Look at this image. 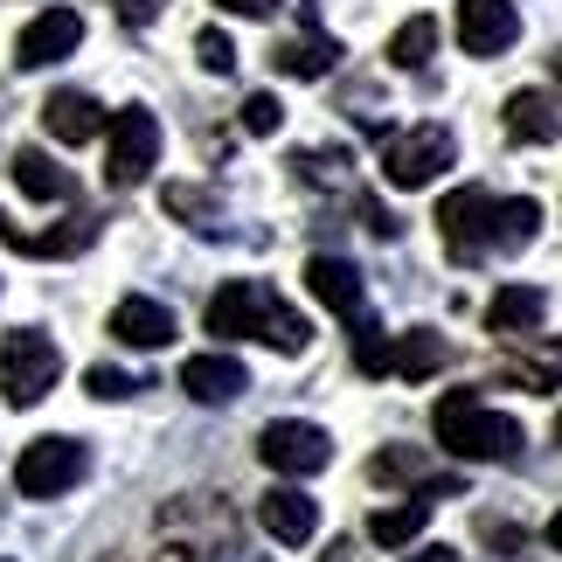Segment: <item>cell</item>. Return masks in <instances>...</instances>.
Wrapping results in <instances>:
<instances>
[{
	"mask_svg": "<svg viewBox=\"0 0 562 562\" xmlns=\"http://www.w3.org/2000/svg\"><path fill=\"white\" fill-rule=\"evenodd\" d=\"M430 430H438V445L451 459H465V465L521 459V424H514L507 409H486L480 389H445L438 409H430Z\"/></svg>",
	"mask_w": 562,
	"mask_h": 562,
	"instance_id": "cell-1",
	"label": "cell"
},
{
	"mask_svg": "<svg viewBox=\"0 0 562 562\" xmlns=\"http://www.w3.org/2000/svg\"><path fill=\"white\" fill-rule=\"evenodd\" d=\"M56 375H63V355H56L49 334L21 327V334L0 340V396H8L14 409H35L56 389Z\"/></svg>",
	"mask_w": 562,
	"mask_h": 562,
	"instance_id": "cell-2",
	"label": "cell"
},
{
	"mask_svg": "<svg viewBox=\"0 0 562 562\" xmlns=\"http://www.w3.org/2000/svg\"><path fill=\"white\" fill-rule=\"evenodd\" d=\"M104 133H112L104 181H112V188H139L146 175H154V160H160V119L146 112V104H125V112L104 119Z\"/></svg>",
	"mask_w": 562,
	"mask_h": 562,
	"instance_id": "cell-3",
	"label": "cell"
},
{
	"mask_svg": "<svg viewBox=\"0 0 562 562\" xmlns=\"http://www.w3.org/2000/svg\"><path fill=\"white\" fill-rule=\"evenodd\" d=\"M83 472H91V451L77 438H35L14 459V493L21 501H56V493H70Z\"/></svg>",
	"mask_w": 562,
	"mask_h": 562,
	"instance_id": "cell-4",
	"label": "cell"
},
{
	"mask_svg": "<svg viewBox=\"0 0 562 562\" xmlns=\"http://www.w3.org/2000/svg\"><path fill=\"white\" fill-rule=\"evenodd\" d=\"M459 160V139L445 133V125H417V133H396L382 146V175H389V188H430L445 175V167Z\"/></svg>",
	"mask_w": 562,
	"mask_h": 562,
	"instance_id": "cell-5",
	"label": "cell"
},
{
	"mask_svg": "<svg viewBox=\"0 0 562 562\" xmlns=\"http://www.w3.org/2000/svg\"><path fill=\"white\" fill-rule=\"evenodd\" d=\"M257 459L271 472H285V480H313V472H327L334 459V438L319 424H299V417H278L257 430Z\"/></svg>",
	"mask_w": 562,
	"mask_h": 562,
	"instance_id": "cell-6",
	"label": "cell"
},
{
	"mask_svg": "<svg viewBox=\"0 0 562 562\" xmlns=\"http://www.w3.org/2000/svg\"><path fill=\"white\" fill-rule=\"evenodd\" d=\"M430 223H438L445 250L459 257V265H480V257L493 250V194L486 188H451Z\"/></svg>",
	"mask_w": 562,
	"mask_h": 562,
	"instance_id": "cell-7",
	"label": "cell"
},
{
	"mask_svg": "<svg viewBox=\"0 0 562 562\" xmlns=\"http://www.w3.org/2000/svg\"><path fill=\"white\" fill-rule=\"evenodd\" d=\"M459 49L465 56H480V63H493V56H507L514 42H521V14H514V0H459Z\"/></svg>",
	"mask_w": 562,
	"mask_h": 562,
	"instance_id": "cell-8",
	"label": "cell"
},
{
	"mask_svg": "<svg viewBox=\"0 0 562 562\" xmlns=\"http://www.w3.org/2000/svg\"><path fill=\"white\" fill-rule=\"evenodd\" d=\"M77 42H83V14L77 8H42L29 29H21L14 63H21V70H49V63H63Z\"/></svg>",
	"mask_w": 562,
	"mask_h": 562,
	"instance_id": "cell-9",
	"label": "cell"
},
{
	"mask_svg": "<svg viewBox=\"0 0 562 562\" xmlns=\"http://www.w3.org/2000/svg\"><path fill=\"white\" fill-rule=\"evenodd\" d=\"M265 306H271V292L257 285V278H229V285L209 299V334H223V340H257V319H265Z\"/></svg>",
	"mask_w": 562,
	"mask_h": 562,
	"instance_id": "cell-10",
	"label": "cell"
},
{
	"mask_svg": "<svg viewBox=\"0 0 562 562\" xmlns=\"http://www.w3.org/2000/svg\"><path fill=\"white\" fill-rule=\"evenodd\" d=\"M306 292L327 306L334 319H361V299H369V285H361V271L348 265V257H306Z\"/></svg>",
	"mask_w": 562,
	"mask_h": 562,
	"instance_id": "cell-11",
	"label": "cell"
},
{
	"mask_svg": "<svg viewBox=\"0 0 562 562\" xmlns=\"http://www.w3.org/2000/svg\"><path fill=\"white\" fill-rule=\"evenodd\" d=\"M257 521H265L271 542L299 549V542H313V528H319V501H313V493H299V486H271L265 501H257Z\"/></svg>",
	"mask_w": 562,
	"mask_h": 562,
	"instance_id": "cell-12",
	"label": "cell"
},
{
	"mask_svg": "<svg viewBox=\"0 0 562 562\" xmlns=\"http://www.w3.org/2000/svg\"><path fill=\"white\" fill-rule=\"evenodd\" d=\"M181 327H175V313H167L160 306V299H119V306H112V340H125V348H146V355H154V348H167V340H175Z\"/></svg>",
	"mask_w": 562,
	"mask_h": 562,
	"instance_id": "cell-13",
	"label": "cell"
},
{
	"mask_svg": "<svg viewBox=\"0 0 562 562\" xmlns=\"http://www.w3.org/2000/svg\"><path fill=\"white\" fill-rule=\"evenodd\" d=\"M181 389H188V396L194 403H236V396H244V389H250V375H244V361H236V355H194V361H181Z\"/></svg>",
	"mask_w": 562,
	"mask_h": 562,
	"instance_id": "cell-14",
	"label": "cell"
},
{
	"mask_svg": "<svg viewBox=\"0 0 562 562\" xmlns=\"http://www.w3.org/2000/svg\"><path fill=\"white\" fill-rule=\"evenodd\" d=\"M42 125H49V139L63 146H83L104 133V104L91 91H49V104H42Z\"/></svg>",
	"mask_w": 562,
	"mask_h": 562,
	"instance_id": "cell-15",
	"label": "cell"
},
{
	"mask_svg": "<svg viewBox=\"0 0 562 562\" xmlns=\"http://www.w3.org/2000/svg\"><path fill=\"white\" fill-rule=\"evenodd\" d=\"M8 175H14V188L29 194V202H70V194H77V175H70V167H56L42 146H14Z\"/></svg>",
	"mask_w": 562,
	"mask_h": 562,
	"instance_id": "cell-16",
	"label": "cell"
},
{
	"mask_svg": "<svg viewBox=\"0 0 562 562\" xmlns=\"http://www.w3.org/2000/svg\"><path fill=\"white\" fill-rule=\"evenodd\" d=\"M542 313H549V299L535 292V285H501L486 299V334H501V340H521L542 327Z\"/></svg>",
	"mask_w": 562,
	"mask_h": 562,
	"instance_id": "cell-17",
	"label": "cell"
},
{
	"mask_svg": "<svg viewBox=\"0 0 562 562\" xmlns=\"http://www.w3.org/2000/svg\"><path fill=\"white\" fill-rule=\"evenodd\" d=\"M501 125H507L514 146H555L562 139V119H555V104L542 91H514L507 112H501Z\"/></svg>",
	"mask_w": 562,
	"mask_h": 562,
	"instance_id": "cell-18",
	"label": "cell"
},
{
	"mask_svg": "<svg viewBox=\"0 0 562 562\" xmlns=\"http://www.w3.org/2000/svg\"><path fill=\"white\" fill-rule=\"evenodd\" d=\"M445 361H451V348H445V340L438 334H396V340H389V375H403V382H424V375H438L445 369Z\"/></svg>",
	"mask_w": 562,
	"mask_h": 562,
	"instance_id": "cell-19",
	"label": "cell"
},
{
	"mask_svg": "<svg viewBox=\"0 0 562 562\" xmlns=\"http://www.w3.org/2000/svg\"><path fill=\"white\" fill-rule=\"evenodd\" d=\"M271 63H278L285 77H306V83H313V77H327L334 63H340V42H334V35H319V29H306L299 42H278Z\"/></svg>",
	"mask_w": 562,
	"mask_h": 562,
	"instance_id": "cell-20",
	"label": "cell"
},
{
	"mask_svg": "<svg viewBox=\"0 0 562 562\" xmlns=\"http://www.w3.org/2000/svg\"><path fill=\"white\" fill-rule=\"evenodd\" d=\"M535 229H542V202L535 194H514V202H493V250H528Z\"/></svg>",
	"mask_w": 562,
	"mask_h": 562,
	"instance_id": "cell-21",
	"label": "cell"
},
{
	"mask_svg": "<svg viewBox=\"0 0 562 562\" xmlns=\"http://www.w3.org/2000/svg\"><path fill=\"white\" fill-rule=\"evenodd\" d=\"M424 521H430V501H424V493H409V501L382 507L375 521H369V542L375 549H403V542H417V535H424Z\"/></svg>",
	"mask_w": 562,
	"mask_h": 562,
	"instance_id": "cell-22",
	"label": "cell"
},
{
	"mask_svg": "<svg viewBox=\"0 0 562 562\" xmlns=\"http://www.w3.org/2000/svg\"><path fill=\"white\" fill-rule=\"evenodd\" d=\"M438 56V21L430 14H409L396 35H389V63H396V70H424V63Z\"/></svg>",
	"mask_w": 562,
	"mask_h": 562,
	"instance_id": "cell-23",
	"label": "cell"
},
{
	"mask_svg": "<svg viewBox=\"0 0 562 562\" xmlns=\"http://www.w3.org/2000/svg\"><path fill=\"white\" fill-rule=\"evenodd\" d=\"M257 340H265V348H278V355H299V348L313 340V327H306V319H299V313L285 306V299H271L265 319H257Z\"/></svg>",
	"mask_w": 562,
	"mask_h": 562,
	"instance_id": "cell-24",
	"label": "cell"
},
{
	"mask_svg": "<svg viewBox=\"0 0 562 562\" xmlns=\"http://www.w3.org/2000/svg\"><path fill=\"white\" fill-rule=\"evenodd\" d=\"M369 480H382V486H417L424 480V445H389V451H375Z\"/></svg>",
	"mask_w": 562,
	"mask_h": 562,
	"instance_id": "cell-25",
	"label": "cell"
},
{
	"mask_svg": "<svg viewBox=\"0 0 562 562\" xmlns=\"http://www.w3.org/2000/svg\"><path fill=\"white\" fill-rule=\"evenodd\" d=\"M389 340L396 334H382L375 319H355V369L361 375H389Z\"/></svg>",
	"mask_w": 562,
	"mask_h": 562,
	"instance_id": "cell-26",
	"label": "cell"
},
{
	"mask_svg": "<svg viewBox=\"0 0 562 562\" xmlns=\"http://www.w3.org/2000/svg\"><path fill=\"white\" fill-rule=\"evenodd\" d=\"M236 119H244V133H257V139H271L278 125H285V104H278L271 91H250V98H244V112H236Z\"/></svg>",
	"mask_w": 562,
	"mask_h": 562,
	"instance_id": "cell-27",
	"label": "cell"
},
{
	"mask_svg": "<svg viewBox=\"0 0 562 562\" xmlns=\"http://www.w3.org/2000/svg\"><path fill=\"white\" fill-rule=\"evenodd\" d=\"M194 56H202L209 77H229V70H236V42H229L223 29H202V35H194Z\"/></svg>",
	"mask_w": 562,
	"mask_h": 562,
	"instance_id": "cell-28",
	"label": "cell"
},
{
	"mask_svg": "<svg viewBox=\"0 0 562 562\" xmlns=\"http://www.w3.org/2000/svg\"><path fill=\"white\" fill-rule=\"evenodd\" d=\"M292 167H299V181H348V154H292Z\"/></svg>",
	"mask_w": 562,
	"mask_h": 562,
	"instance_id": "cell-29",
	"label": "cell"
},
{
	"mask_svg": "<svg viewBox=\"0 0 562 562\" xmlns=\"http://www.w3.org/2000/svg\"><path fill=\"white\" fill-rule=\"evenodd\" d=\"M83 389H91V396L98 403H125V396H133V375H125V369H83Z\"/></svg>",
	"mask_w": 562,
	"mask_h": 562,
	"instance_id": "cell-30",
	"label": "cell"
},
{
	"mask_svg": "<svg viewBox=\"0 0 562 562\" xmlns=\"http://www.w3.org/2000/svg\"><path fill=\"white\" fill-rule=\"evenodd\" d=\"M361 229H375L382 244H396V236H403V223H396V215H389L382 202H361Z\"/></svg>",
	"mask_w": 562,
	"mask_h": 562,
	"instance_id": "cell-31",
	"label": "cell"
},
{
	"mask_svg": "<svg viewBox=\"0 0 562 562\" xmlns=\"http://www.w3.org/2000/svg\"><path fill=\"white\" fill-rule=\"evenodd\" d=\"M167 209H175V215H215V202L202 188H167Z\"/></svg>",
	"mask_w": 562,
	"mask_h": 562,
	"instance_id": "cell-32",
	"label": "cell"
},
{
	"mask_svg": "<svg viewBox=\"0 0 562 562\" xmlns=\"http://www.w3.org/2000/svg\"><path fill=\"white\" fill-rule=\"evenodd\" d=\"M119 8V21H133V29H146V21H160V8L167 0H112Z\"/></svg>",
	"mask_w": 562,
	"mask_h": 562,
	"instance_id": "cell-33",
	"label": "cell"
},
{
	"mask_svg": "<svg viewBox=\"0 0 562 562\" xmlns=\"http://www.w3.org/2000/svg\"><path fill=\"white\" fill-rule=\"evenodd\" d=\"M223 14H244V21H265V14H278V0H215Z\"/></svg>",
	"mask_w": 562,
	"mask_h": 562,
	"instance_id": "cell-34",
	"label": "cell"
},
{
	"mask_svg": "<svg viewBox=\"0 0 562 562\" xmlns=\"http://www.w3.org/2000/svg\"><path fill=\"white\" fill-rule=\"evenodd\" d=\"M549 549H562V507L549 514Z\"/></svg>",
	"mask_w": 562,
	"mask_h": 562,
	"instance_id": "cell-35",
	"label": "cell"
},
{
	"mask_svg": "<svg viewBox=\"0 0 562 562\" xmlns=\"http://www.w3.org/2000/svg\"><path fill=\"white\" fill-rule=\"evenodd\" d=\"M146 562H194L188 549H160V555H146Z\"/></svg>",
	"mask_w": 562,
	"mask_h": 562,
	"instance_id": "cell-36",
	"label": "cell"
},
{
	"mask_svg": "<svg viewBox=\"0 0 562 562\" xmlns=\"http://www.w3.org/2000/svg\"><path fill=\"white\" fill-rule=\"evenodd\" d=\"M417 562H459V555H451V549H424Z\"/></svg>",
	"mask_w": 562,
	"mask_h": 562,
	"instance_id": "cell-37",
	"label": "cell"
},
{
	"mask_svg": "<svg viewBox=\"0 0 562 562\" xmlns=\"http://www.w3.org/2000/svg\"><path fill=\"white\" fill-rule=\"evenodd\" d=\"M549 77H555V83H562V49H555V56H549Z\"/></svg>",
	"mask_w": 562,
	"mask_h": 562,
	"instance_id": "cell-38",
	"label": "cell"
},
{
	"mask_svg": "<svg viewBox=\"0 0 562 562\" xmlns=\"http://www.w3.org/2000/svg\"><path fill=\"white\" fill-rule=\"evenodd\" d=\"M555 445H562V417H555Z\"/></svg>",
	"mask_w": 562,
	"mask_h": 562,
	"instance_id": "cell-39",
	"label": "cell"
}]
</instances>
